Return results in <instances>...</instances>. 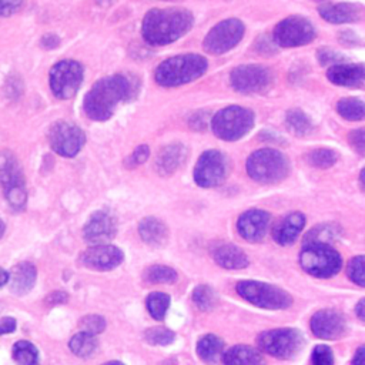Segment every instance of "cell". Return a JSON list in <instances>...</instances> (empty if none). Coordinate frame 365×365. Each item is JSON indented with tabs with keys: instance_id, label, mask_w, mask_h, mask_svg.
I'll use <instances>...</instances> for the list:
<instances>
[{
	"instance_id": "obj_23",
	"label": "cell",
	"mask_w": 365,
	"mask_h": 365,
	"mask_svg": "<svg viewBox=\"0 0 365 365\" xmlns=\"http://www.w3.org/2000/svg\"><path fill=\"white\" fill-rule=\"evenodd\" d=\"M10 274V291L14 295L27 294L36 282L37 269L31 262H19L11 268Z\"/></svg>"
},
{
	"instance_id": "obj_38",
	"label": "cell",
	"mask_w": 365,
	"mask_h": 365,
	"mask_svg": "<svg viewBox=\"0 0 365 365\" xmlns=\"http://www.w3.org/2000/svg\"><path fill=\"white\" fill-rule=\"evenodd\" d=\"M346 272L352 282L365 287V255L354 257L348 264Z\"/></svg>"
},
{
	"instance_id": "obj_41",
	"label": "cell",
	"mask_w": 365,
	"mask_h": 365,
	"mask_svg": "<svg viewBox=\"0 0 365 365\" xmlns=\"http://www.w3.org/2000/svg\"><path fill=\"white\" fill-rule=\"evenodd\" d=\"M334 355L329 346L317 345L312 351V365H332Z\"/></svg>"
},
{
	"instance_id": "obj_43",
	"label": "cell",
	"mask_w": 365,
	"mask_h": 365,
	"mask_svg": "<svg viewBox=\"0 0 365 365\" xmlns=\"http://www.w3.org/2000/svg\"><path fill=\"white\" fill-rule=\"evenodd\" d=\"M349 144L361 154H365V128L354 130L348 135Z\"/></svg>"
},
{
	"instance_id": "obj_31",
	"label": "cell",
	"mask_w": 365,
	"mask_h": 365,
	"mask_svg": "<svg viewBox=\"0 0 365 365\" xmlns=\"http://www.w3.org/2000/svg\"><path fill=\"white\" fill-rule=\"evenodd\" d=\"M13 359L17 365H37L38 351L29 341H17L11 348Z\"/></svg>"
},
{
	"instance_id": "obj_47",
	"label": "cell",
	"mask_w": 365,
	"mask_h": 365,
	"mask_svg": "<svg viewBox=\"0 0 365 365\" xmlns=\"http://www.w3.org/2000/svg\"><path fill=\"white\" fill-rule=\"evenodd\" d=\"M16 327H17V324H16L14 318H11V317L0 318V335L13 332L16 329Z\"/></svg>"
},
{
	"instance_id": "obj_34",
	"label": "cell",
	"mask_w": 365,
	"mask_h": 365,
	"mask_svg": "<svg viewBox=\"0 0 365 365\" xmlns=\"http://www.w3.org/2000/svg\"><path fill=\"white\" fill-rule=\"evenodd\" d=\"M192 301L198 309L210 311L217 305V294L208 285L201 284L194 288Z\"/></svg>"
},
{
	"instance_id": "obj_29",
	"label": "cell",
	"mask_w": 365,
	"mask_h": 365,
	"mask_svg": "<svg viewBox=\"0 0 365 365\" xmlns=\"http://www.w3.org/2000/svg\"><path fill=\"white\" fill-rule=\"evenodd\" d=\"M338 114L349 121L365 120V103L355 97H345L336 103Z\"/></svg>"
},
{
	"instance_id": "obj_15",
	"label": "cell",
	"mask_w": 365,
	"mask_h": 365,
	"mask_svg": "<svg viewBox=\"0 0 365 365\" xmlns=\"http://www.w3.org/2000/svg\"><path fill=\"white\" fill-rule=\"evenodd\" d=\"M225 155L217 150L204 151L194 168V180L200 187L210 188L220 185L227 177Z\"/></svg>"
},
{
	"instance_id": "obj_2",
	"label": "cell",
	"mask_w": 365,
	"mask_h": 365,
	"mask_svg": "<svg viewBox=\"0 0 365 365\" xmlns=\"http://www.w3.org/2000/svg\"><path fill=\"white\" fill-rule=\"evenodd\" d=\"M192 21V14L187 9H151L143 19L141 33L148 44L164 46L182 37Z\"/></svg>"
},
{
	"instance_id": "obj_48",
	"label": "cell",
	"mask_w": 365,
	"mask_h": 365,
	"mask_svg": "<svg viewBox=\"0 0 365 365\" xmlns=\"http://www.w3.org/2000/svg\"><path fill=\"white\" fill-rule=\"evenodd\" d=\"M41 43H43V46L47 47V48H54V47L58 46L60 40H58V37H57L56 34L48 33V34H46V36L41 38Z\"/></svg>"
},
{
	"instance_id": "obj_4",
	"label": "cell",
	"mask_w": 365,
	"mask_h": 365,
	"mask_svg": "<svg viewBox=\"0 0 365 365\" xmlns=\"http://www.w3.org/2000/svg\"><path fill=\"white\" fill-rule=\"evenodd\" d=\"M248 175L258 182L269 184L284 180L289 173L288 158L278 150L262 148L254 151L247 160Z\"/></svg>"
},
{
	"instance_id": "obj_18",
	"label": "cell",
	"mask_w": 365,
	"mask_h": 365,
	"mask_svg": "<svg viewBox=\"0 0 365 365\" xmlns=\"http://www.w3.org/2000/svg\"><path fill=\"white\" fill-rule=\"evenodd\" d=\"M311 331L321 339H336L345 334L346 321L335 309H321L311 318Z\"/></svg>"
},
{
	"instance_id": "obj_35",
	"label": "cell",
	"mask_w": 365,
	"mask_h": 365,
	"mask_svg": "<svg viewBox=\"0 0 365 365\" xmlns=\"http://www.w3.org/2000/svg\"><path fill=\"white\" fill-rule=\"evenodd\" d=\"M307 160L314 167L328 168L336 163L338 155L335 151H332L329 148H317V150L309 151V154L307 155Z\"/></svg>"
},
{
	"instance_id": "obj_24",
	"label": "cell",
	"mask_w": 365,
	"mask_h": 365,
	"mask_svg": "<svg viewBox=\"0 0 365 365\" xmlns=\"http://www.w3.org/2000/svg\"><path fill=\"white\" fill-rule=\"evenodd\" d=\"M214 261L227 269H241L248 265V258L241 248L232 244H222L212 251Z\"/></svg>"
},
{
	"instance_id": "obj_20",
	"label": "cell",
	"mask_w": 365,
	"mask_h": 365,
	"mask_svg": "<svg viewBox=\"0 0 365 365\" xmlns=\"http://www.w3.org/2000/svg\"><path fill=\"white\" fill-rule=\"evenodd\" d=\"M305 225V217L301 212H289L284 215L272 228V237L275 242L281 245L292 244L301 234Z\"/></svg>"
},
{
	"instance_id": "obj_12",
	"label": "cell",
	"mask_w": 365,
	"mask_h": 365,
	"mask_svg": "<svg viewBox=\"0 0 365 365\" xmlns=\"http://www.w3.org/2000/svg\"><path fill=\"white\" fill-rule=\"evenodd\" d=\"M315 38V29L302 16H289L281 20L274 29V40L282 47H299Z\"/></svg>"
},
{
	"instance_id": "obj_49",
	"label": "cell",
	"mask_w": 365,
	"mask_h": 365,
	"mask_svg": "<svg viewBox=\"0 0 365 365\" xmlns=\"http://www.w3.org/2000/svg\"><path fill=\"white\" fill-rule=\"evenodd\" d=\"M352 365H365V345L356 349L352 359Z\"/></svg>"
},
{
	"instance_id": "obj_26",
	"label": "cell",
	"mask_w": 365,
	"mask_h": 365,
	"mask_svg": "<svg viewBox=\"0 0 365 365\" xmlns=\"http://www.w3.org/2000/svg\"><path fill=\"white\" fill-rule=\"evenodd\" d=\"M322 19L334 24L349 23L356 19V10L352 4L346 3H322L318 7Z\"/></svg>"
},
{
	"instance_id": "obj_52",
	"label": "cell",
	"mask_w": 365,
	"mask_h": 365,
	"mask_svg": "<svg viewBox=\"0 0 365 365\" xmlns=\"http://www.w3.org/2000/svg\"><path fill=\"white\" fill-rule=\"evenodd\" d=\"M359 185H361V188L365 191V167L361 170V173H359Z\"/></svg>"
},
{
	"instance_id": "obj_11",
	"label": "cell",
	"mask_w": 365,
	"mask_h": 365,
	"mask_svg": "<svg viewBox=\"0 0 365 365\" xmlns=\"http://www.w3.org/2000/svg\"><path fill=\"white\" fill-rule=\"evenodd\" d=\"M47 137L53 151L68 158L77 155L86 143L84 131L76 124L64 120L53 123L48 128Z\"/></svg>"
},
{
	"instance_id": "obj_44",
	"label": "cell",
	"mask_w": 365,
	"mask_h": 365,
	"mask_svg": "<svg viewBox=\"0 0 365 365\" xmlns=\"http://www.w3.org/2000/svg\"><path fill=\"white\" fill-rule=\"evenodd\" d=\"M23 6L21 1H3L0 0V16H11Z\"/></svg>"
},
{
	"instance_id": "obj_25",
	"label": "cell",
	"mask_w": 365,
	"mask_h": 365,
	"mask_svg": "<svg viewBox=\"0 0 365 365\" xmlns=\"http://www.w3.org/2000/svg\"><path fill=\"white\" fill-rule=\"evenodd\" d=\"M138 234L145 244L153 247L165 244L168 238L167 225L155 217H145L141 220L138 224Z\"/></svg>"
},
{
	"instance_id": "obj_40",
	"label": "cell",
	"mask_w": 365,
	"mask_h": 365,
	"mask_svg": "<svg viewBox=\"0 0 365 365\" xmlns=\"http://www.w3.org/2000/svg\"><path fill=\"white\" fill-rule=\"evenodd\" d=\"M336 235V228L331 225H321L309 231V234L305 237V244L307 242H324L328 244L327 240H332Z\"/></svg>"
},
{
	"instance_id": "obj_16",
	"label": "cell",
	"mask_w": 365,
	"mask_h": 365,
	"mask_svg": "<svg viewBox=\"0 0 365 365\" xmlns=\"http://www.w3.org/2000/svg\"><path fill=\"white\" fill-rule=\"evenodd\" d=\"M117 234V220L106 210L94 211L83 228V238L91 245H104Z\"/></svg>"
},
{
	"instance_id": "obj_1",
	"label": "cell",
	"mask_w": 365,
	"mask_h": 365,
	"mask_svg": "<svg viewBox=\"0 0 365 365\" xmlns=\"http://www.w3.org/2000/svg\"><path fill=\"white\" fill-rule=\"evenodd\" d=\"M133 93L131 81L123 74H113L97 80L84 96L83 108L94 121L108 120L117 106L127 101Z\"/></svg>"
},
{
	"instance_id": "obj_39",
	"label": "cell",
	"mask_w": 365,
	"mask_h": 365,
	"mask_svg": "<svg viewBox=\"0 0 365 365\" xmlns=\"http://www.w3.org/2000/svg\"><path fill=\"white\" fill-rule=\"evenodd\" d=\"M80 328L84 332L97 335L101 334L106 329V319L97 314H91V315H86L80 319Z\"/></svg>"
},
{
	"instance_id": "obj_46",
	"label": "cell",
	"mask_w": 365,
	"mask_h": 365,
	"mask_svg": "<svg viewBox=\"0 0 365 365\" xmlns=\"http://www.w3.org/2000/svg\"><path fill=\"white\" fill-rule=\"evenodd\" d=\"M67 299H68V294H66L64 291H54V292H51V294L47 295L46 302H47L48 305H57V304H64V302H67Z\"/></svg>"
},
{
	"instance_id": "obj_8",
	"label": "cell",
	"mask_w": 365,
	"mask_h": 365,
	"mask_svg": "<svg viewBox=\"0 0 365 365\" xmlns=\"http://www.w3.org/2000/svg\"><path fill=\"white\" fill-rule=\"evenodd\" d=\"M237 292L244 299L265 309H285L292 304L287 291L259 281H241L237 284Z\"/></svg>"
},
{
	"instance_id": "obj_45",
	"label": "cell",
	"mask_w": 365,
	"mask_h": 365,
	"mask_svg": "<svg viewBox=\"0 0 365 365\" xmlns=\"http://www.w3.org/2000/svg\"><path fill=\"white\" fill-rule=\"evenodd\" d=\"M318 56H319V61H321L322 64H329V63H332L334 66L338 64L336 61H339V60L342 58L339 54H336V53H334V51H331V50H321Z\"/></svg>"
},
{
	"instance_id": "obj_53",
	"label": "cell",
	"mask_w": 365,
	"mask_h": 365,
	"mask_svg": "<svg viewBox=\"0 0 365 365\" xmlns=\"http://www.w3.org/2000/svg\"><path fill=\"white\" fill-rule=\"evenodd\" d=\"M103 365H124V364L120 362V361H110V362H106V364H103Z\"/></svg>"
},
{
	"instance_id": "obj_36",
	"label": "cell",
	"mask_w": 365,
	"mask_h": 365,
	"mask_svg": "<svg viewBox=\"0 0 365 365\" xmlns=\"http://www.w3.org/2000/svg\"><path fill=\"white\" fill-rule=\"evenodd\" d=\"M287 124L297 134H307L311 130V121L301 110H289L287 113Z\"/></svg>"
},
{
	"instance_id": "obj_37",
	"label": "cell",
	"mask_w": 365,
	"mask_h": 365,
	"mask_svg": "<svg viewBox=\"0 0 365 365\" xmlns=\"http://www.w3.org/2000/svg\"><path fill=\"white\" fill-rule=\"evenodd\" d=\"M144 338L151 345H168V344H171L174 341L175 335L168 328L154 327V328H148L145 331Z\"/></svg>"
},
{
	"instance_id": "obj_22",
	"label": "cell",
	"mask_w": 365,
	"mask_h": 365,
	"mask_svg": "<svg viewBox=\"0 0 365 365\" xmlns=\"http://www.w3.org/2000/svg\"><path fill=\"white\" fill-rule=\"evenodd\" d=\"M187 148L181 143H173L165 147L158 153L157 160H155V168L160 174L168 175L173 174L175 170H178L185 158H187Z\"/></svg>"
},
{
	"instance_id": "obj_19",
	"label": "cell",
	"mask_w": 365,
	"mask_h": 365,
	"mask_svg": "<svg viewBox=\"0 0 365 365\" xmlns=\"http://www.w3.org/2000/svg\"><path fill=\"white\" fill-rule=\"evenodd\" d=\"M269 220L271 215L264 210H248L237 221L238 234L250 242L261 241L267 234Z\"/></svg>"
},
{
	"instance_id": "obj_10",
	"label": "cell",
	"mask_w": 365,
	"mask_h": 365,
	"mask_svg": "<svg viewBox=\"0 0 365 365\" xmlns=\"http://www.w3.org/2000/svg\"><path fill=\"white\" fill-rule=\"evenodd\" d=\"M48 83L57 98L68 100L83 83V66L76 60H61L50 68Z\"/></svg>"
},
{
	"instance_id": "obj_17",
	"label": "cell",
	"mask_w": 365,
	"mask_h": 365,
	"mask_svg": "<svg viewBox=\"0 0 365 365\" xmlns=\"http://www.w3.org/2000/svg\"><path fill=\"white\" fill-rule=\"evenodd\" d=\"M124 259L123 251L110 244L93 245L81 252L78 261L83 267L94 271H110L118 267Z\"/></svg>"
},
{
	"instance_id": "obj_14",
	"label": "cell",
	"mask_w": 365,
	"mask_h": 365,
	"mask_svg": "<svg viewBox=\"0 0 365 365\" xmlns=\"http://www.w3.org/2000/svg\"><path fill=\"white\" fill-rule=\"evenodd\" d=\"M272 71L259 64L235 67L230 74L231 86L240 93H262L272 84Z\"/></svg>"
},
{
	"instance_id": "obj_28",
	"label": "cell",
	"mask_w": 365,
	"mask_h": 365,
	"mask_svg": "<svg viewBox=\"0 0 365 365\" xmlns=\"http://www.w3.org/2000/svg\"><path fill=\"white\" fill-rule=\"evenodd\" d=\"M222 341L218 336L208 334L200 338L197 344V354L204 362L217 364L222 358Z\"/></svg>"
},
{
	"instance_id": "obj_27",
	"label": "cell",
	"mask_w": 365,
	"mask_h": 365,
	"mask_svg": "<svg viewBox=\"0 0 365 365\" xmlns=\"http://www.w3.org/2000/svg\"><path fill=\"white\" fill-rule=\"evenodd\" d=\"M224 365H264V359L252 346L235 345L225 352Z\"/></svg>"
},
{
	"instance_id": "obj_6",
	"label": "cell",
	"mask_w": 365,
	"mask_h": 365,
	"mask_svg": "<svg viewBox=\"0 0 365 365\" xmlns=\"http://www.w3.org/2000/svg\"><path fill=\"white\" fill-rule=\"evenodd\" d=\"M299 264L309 275L328 278L341 269L342 259L329 244L307 242L299 252Z\"/></svg>"
},
{
	"instance_id": "obj_32",
	"label": "cell",
	"mask_w": 365,
	"mask_h": 365,
	"mask_svg": "<svg viewBox=\"0 0 365 365\" xmlns=\"http://www.w3.org/2000/svg\"><path fill=\"white\" fill-rule=\"evenodd\" d=\"M145 305H147V309L150 312V315L157 319V321H161L164 319L165 317V312L168 309V305H170V297L164 292H151L148 297H147V301H145Z\"/></svg>"
},
{
	"instance_id": "obj_50",
	"label": "cell",
	"mask_w": 365,
	"mask_h": 365,
	"mask_svg": "<svg viewBox=\"0 0 365 365\" xmlns=\"http://www.w3.org/2000/svg\"><path fill=\"white\" fill-rule=\"evenodd\" d=\"M355 311H356L358 318H359L361 321H364V322H365V298H364V299H361V301L356 304Z\"/></svg>"
},
{
	"instance_id": "obj_51",
	"label": "cell",
	"mask_w": 365,
	"mask_h": 365,
	"mask_svg": "<svg viewBox=\"0 0 365 365\" xmlns=\"http://www.w3.org/2000/svg\"><path fill=\"white\" fill-rule=\"evenodd\" d=\"M9 279H10V274L6 269L0 268V288L4 287L9 282Z\"/></svg>"
},
{
	"instance_id": "obj_42",
	"label": "cell",
	"mask_w": 365,
	"mask_h": 365,
	"mask_svg": "<svg viewBox=\"0 0 365 365\" xmlns=\"http://www.w3.org/2000/svg\"><path fill=\"white\" fill-rule=\"evenodd\" d=\"M148 155H150V148H148V145H145V144H143V145H138L131 154H130V157L125 160V164H127V167H137V165H140V164H143L147 158H148Z\"/></svg>"
},
{
	"instance_id": "obj_33",
	"label": "cell",
	"mask_w": 365,
	"mask_h": 365,
	"mask_svg": "<svg viewBox=\"0 0 365 365\" xmlns=\"http://www.w3.org/2000/svg\"><path fill=\"white\" fill-rule=\"evenodd\" d=\"M144 279L153 284H171L177 279V272L165 265H151L144 271Z\"/></svg>"
},
{
	"instance_id": "obj_3",
	"label": "cell",
	"mask_w": 365,
	"mask_h": 365,
	"mask_svg": "<svg viewBox=\"0 0 365 365\" xmlns=\"http://www.w3.org/2000/svg\"><path fill=\"white\" fill-rule=\"evenodd\" d=\"M207 60L200 54H178L161 61L154 78L163 87H177L197 80L207 71Z\"/></svg>"
},
{
	"instance_id": "obj_13",
	"label": "cell",
	"mask_w": 365,
	"mask_h": 365,
	"mask_svg": "<svg viewBox=\"0 0 365 365\" xmlns=\"http://www.w3.org/2000/svg\"><path fill=\"white\" fill-rule=\"evenodd\" d=\"M244 23L238 19H227L217 23L204 38V48L212 54H221L235 47L244 34Z\"/></svg>"
},
{
	"instance_id": "obj_21",
	"label": "cell",
	"mask_w": 365,
	"mask_h": 365,
	"mask_svg": "<svg viewBox=\"0 0 365 365\" xmlns=\"http://www.w3.org/2000/svg\"><path fill=\"white\" fill-rule=\"evenodd\" d=\"M328 80L336 86L358 87L365 83L364 64H335L327 71Z\"/></svg>"
},
{
	"instance_id": "obj_5",
	"label": "cell",
	"mask_w": 365,
	"mask_h": 365,
	"mask_svg": "<svg viewBox=\"0 0 365 365\" xmlns=\"http://www.w3.org/2000/svg\"><path fill=\"white\" fill-rule=\"evenodd\" d=\"M0 185L9 205L17 211L24 210L27 202V190L23 168L17 157L9 150H3L0 153Z\"/></svg>"
},
{
	"instance_id": "obj_30",
	"label": "cell",
	"mask_w": 365,
	"mask_h": 365,
	"mask_svg": "<svg viewBox=\"0 0 365 365\" xmlns=\"http://www.w3.org/2000/svg\"><path fill=\"white\" fill-rule=\"evenodd\" d=\"M68 346H70L71 352L76 356L87 358V356L93 355V352L96 351V348H97V338L93 334L80 331V332H77L76 335L71 336V339L68 342Z\"/></svg>"
},
{
	"instance_id": "obj_7",
	"label": "cell",
	"mask_w": 365,
	"mask_h": 365,
	"mask_svg": "<svg viewBox=\"0 0 365 365\" xmlns=\"http://www.w3.org/2000/svg\"><path fill=\"white\" fill-rule=\"evenodd\" d=\"M254 125V113L241 106H228L220 110L211 121L214 134L225 141H234L245 135Z\"/></svg>"
},
{
	"instance_id": "obj_9",
	"label": "cell",
	"mask_w": 365,
	"mask_h": 365,
	"mask_svg": "<svg viewBox=\"0 0 365 365\" xmlns=\"http://www.w3.org/2000/svg\"><path fill=\"white\" fill-rule=\"evenodd\" d=\"M302 334L294 328L269 329L258 336L259 348L279 359H289L295 356L302 348Z\"/></svg>"
}]
</instances>
